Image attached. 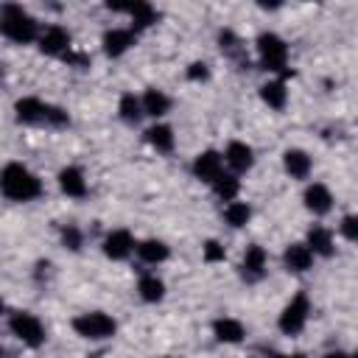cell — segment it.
I'll list each match as a JSON object with an SVG mask.
<instances>
[{
	"label": "cell",
	"mask_w": 358,
	"mask_h": 358,
	"mask_svg": "<svg viewBox=\"0 0 358 358\" xmlns=\"http://www.w3.org/2000/svg\"><path fill=\"white\" fill-rule=\"evenodd\" d=\"M0 193L14 204L36 201L45 193L42 179L22 162H6L0 168Z\"/></svg>",
	"instance_id": "6da1fadb"
},
{
	"label": "cell",
	"mask_w": 358,
	"mask_h": 358,
	"mask_svg": "<svg viewBox=\"0 0 358 358\" xmlns=\"http://www.w3.org/2000/svg\"><path fill=\"white\" fill-rule=\"evenodd\" d=\"M39 20L20 3L0 6V36L11 45H31L39 39Z\"/></svg>",
	"instance_id": "7a4b0ae2"
},
{
	"label": "cell",
	"mask_w": 358,
	"mask_h": 358,
	"mask_svg": "<svg viewBox=\"0 0 358 358\" xmlns=\"http://www.w3.org/2000/svg\"><path fill=\"white\" fill-rule=\"evenodd\" d=\"M14 117H17V123H25V126H53V129L70 126V115L64 106L48 103L36 95L17 98L14 101Z\"/></svg>",
	"instance_id": "3957f363"
},
{
	"label": "cell",
	"mask_w": 358,
	"mask_h": 358,
	"mask_svg": "<svg viewBox=\"0 0 358 358\" xmlns=\"http://www.w3.org/2000/svg\"><path fill=\"white\" fill-rule=\"evenodd\" d=\"M255 50H257V62H260V67L266 73H271L274 78H282V81H285V76H291V67H288V42L277 31L257 34Z\"/></svg>",
	"instance_id": "277c9868"
},
{
	"label": "cell",
	"mask_w": 358,
	"mask_h": 358,
	"mask_svg": "<svg viewBox=\"0 0 358 358\" xmlns=\"http://www.w3.org/2000/svg\"><path fill=\"white\" fill-rule=\"evenodd\" d=\"M70 324H73V333L87 341H109L117 333V322L106 310H84V313L73 316Z\"/></svg>",
	"instance_id": "5b68a950"
},
{
	"label": "cell",
	"mask_w": 358,
	"mask_h": 358,
	"mask_svg": "<svg viewBox=\"0 0 358 358\" xmlns=\"http://www.w3.org/2000/svg\"><path fill=\"white\" fill-rule=\"evenodd\" d=\"M8 330H11V336L20 344H25L31 350H39L48 341V330H45L42 319L36 313H31V310H14V313H8Z\"/></svg>",
	"instance_id": "8992f818"
},
{
	"label": "cell",
	"mask_w": 358,
	"mask_h": 358,
	"mask_svg": "<svg viewBox=\"0 0 358 358\" xmlns=\"http://www.w3.org/2000/svg\"><path fill=\"white\" fill-rule=\"evenodd\" d=\"M308 319H310V299L305 291H299L282 305V310L277 316V327L282 336H299L305 330Z\"/></svg>",
	"instance_id": "52a82bcc"
},
{
	"label": "cell",
	"mask_w": 358,
	"mask_h": 358,
	"mask_svg": "<svg viewBox=\"0 0 358 358\" xmlns=\"http://www.w3.org/2000/svg\"><path fill=\"white\" fill-rule=\"evenodd\" d=\"M106 8L109 11H120V14H129V20H131V31L137 34V31H145V28H151V25H157V20H159V11L151 6V3H145V0H137V3H106Z\"/></svg>",
	"instance_id": "ba28073f"
},
{
	"label": "cell",
	"mask_w": 358,
	"mask_h": 358,
	"mask_svg": "<svg viewBox=\"0 0 358 358\" xmlns=\"http://www.w3.org/2000/svg\"><path fill=\"white\" fill-rule=\"evenodd\" d=\"M36 48H39V53H45V56H67L70 53V48H73V36H70V31L64 28V25H48V28H42L39 31V39H36Z\"/></svg>",
	"instance_id": "9c48e42d"
},
{
	"label": "cell",
	"mask_w": 358,
	"mask_h": 358,
	"mask_svg": "<svg viewBox=\"0 0 358 358\" xmlns=\"http://www.w3.org/2000/svg\"><path fill=\"white\" fill-rule=\"evenodd\" d=\"M190 171H193V176H196L199 182L213 185V182L224 173V157H221V151H215V148H204V151H199V154L193 157Z\"/></svg>",
	"instance_id": "30bf717a"
},
{
	"label": "cell",
	"mask_w": 358,
	"mask_h": 358,
	"mask_svg": "<svg viewBox=\"0 0 358 358\" xmlns=\"http://www.w3.org/2000/svg\"><path fill=\"white\" fill-rule=\"evenodd\" d=\"M268 271V252L260 243H249L241 257V277L246 282H260Z\"/></svg>",
	"instance_id": "8fae6325"
},
{
	"label": "cell",
	"mask_w": 358,
	"mask_h": 358,
	"mask_svg": "<svg viewBox=\"0 0 358 358\" xmlns=\"http://www.w3.org/2000/svg\"><path fill=\"white\" fill-rule=\"evenodd\" d=\"M221 157H224V165L229 168V173H235V176L255 168V148L243 140H229Z\"/></svg>",
	"instance_id": "7c38bea8"
},
{
	"label": "cell",
	"mask_w": 358,
	"mask_h": 358,
	"mask_svg": "<svg viewBox=\"0 0 358 358\" xmlns=\"http://www.w3.org/2000/svg\"><path fill=\"white\" fill-rule=\"evenodd\" d=\"M302 204H305V210H308L310 215L322 218V215H327V213L333 210L336 199H333V190H330L324 182H310V185L305 187V193H302Z\"/></svg>",
	"instance_id": "4fadbf2b"
},
{
	"label": "cell",
	"mask_w": 358,
	"mask_h": 358,
	"mask_svg": "<svg viewBox=\"0 0 358 358\" xmlns=\"http://www.w3.org/2000/svg\"><path fill=\"white\" fill-rule=\"evenodd\" d=\"M134 246H137V241L129 229H112L101 241V252L106 260H126L134 252Z\"/></svg>",
	"instance_id": "5bb4252c"
},
{
	"label": "cell",
	"mask_w": 358,
	"mask_h": 358,
	"mask_svg": "<svg viewBox=\"0 0 358 358\" xmlns=\"http://www.w3.org/2000/svg\"><path fill=\"white\" fill-rule=\"evenodd\" d=\"M137 42V34L131 28H106L103 36H101V50L109 56V59H120L126 50H131Z\"/></svg>",
	"instance_id": "9a60e30c"
},
{
	"label": "cell",
	"mask_w": 358,
	"mask_h": 358,
	"mask_svg": "<svg viewBox=\"0 0 358 358\" xmlns=\"http://www.w3.org/2000/svg\"><path fill=\"white\" fill-rule=\"evenodd\" d=\"M302 243L313 252V257H333L336 255V235L324 224H310Z\"/></svg>",
	"instance_id": "2e32d148"
},
{
	"label": "cell",
	"mask_w": 358,
	"mask_h": 358,
	"mask_svg": "<svg viewBox=\"0 0 358 358\" xmlns=\"http://www.w3.org/2000/svg\"><path fill=\"white\" fill-rule=\"evenodd\" d=\"M56 182H59V190H62L67 199H87V193H90L87 176H84V171H81L78 165H64V168L59 171Z\"/></svg>",
	"instance_id": "e0dca14e"
},
{
	"label": "cell",
	"mask_w": 358,
	"mask_h": 358,
	"mask_svg": "<svg viewBox=\"0 0 358 358\" xmlns=\"http://www.w3.org/2000/svg\"><path fill=\"white\" fill-rule=\"evenodd\" d=\"M210 330H213L215 341H221V344H241L246 338V324L241 319H235V316H218V319H213Z\"/></svg>",
	"instance_id": "ac0fdd59"
},
{
	"label": "cell",
	"mask_w": 358,
	"mask_h": 358,
	"mask_svg": "<svg viewBox=\"0 0 358 358\" xmlns=\"http://www.w3.org/2000/svg\"><path fill=\"white\" fill-rule=\"evenodd\" d=\"M140 106H143V115H148V117L159 120V117H165V115L171 112L173 101H171V95H168L165 90L148 87V90H145V92L140 95Z\"/></svg>",
	"instance_id": "d6986e66"
},
{
	"label": "cell",
	"mask_w": 358,
	"mask_h": 358,
	"mask_svg": "<svg viewBox=\"0 0 358 358\" xmlns=\"http://www.w3.org/2000/svg\"><path fill=\"white\" fill-rule=\"evenodd\" d=\"M143 137H145V143L157 151V154H171L173 148H176V134H173V126H168V123H151L145 131H143Z\"/></svg>",
	"instance_id": "ffe728a7"
},
{
	"label": "cell",
	"mask_w": 358,
	"mask_h": 358,
	"mask_svg": "<svg viewBox=\"0 0 358 358\" xmlns=\"http://www.w3.org/2000/svg\"><path fill=\"white\" fill-rule=\"evenodd\" d=\"M282 168L291 179H308L313 171V159L305 148H285L282 151Z\"/></svg>",
	"instance_id": "44dd1931"
},
{
	"label": "cell",
	"mask_w": 358,
	"mask_h": 358,
	"mask_svg": "<svg viewBox=\"0 0 358 358\" xmlns=\"http://www.w3.org/2000/svg\"><path fill=\"white\" fill-rule=\"evenodd\" d=\"M134 255H137L145 266H159V263H165V260L171 257V246H168L162 238H143V241H137Z\"/></svg>",
	"instance_id": "7402d4cb"
},
{
	"label": "cell",
	"mask_w": 358,
	"mask_h": 358,
	"mask_svg": "<svg viewBox=\"0 0 358 358\" xmlns=\"http://www.w3.org/2000/svg\"><path fill=\"white\" fill-rule=\"evenodd\" d=\"M313 252L305 246V243H288L285 252H282V266L291 271V274H305L313 268Z\"/></svg>",
	"instance_id": "603a6c76"
},
{
	"label": "cell",
	"mask_w": 358,
	"mask_h": 358,
	"mask_svg": "<svg viewBox=\"0 0 358 358\" xmlns=\"http://www.w3.org/2000/svg\"><path fill=\"white\" fill-rule=\"evenodd\" d=\"M165 294H168V288H165V280H162V277H157L154 271L140 274V280H137V296H140L143 302L157 305V302L165 299Z\"/></svg>",
	"instance_id": "cb8c5ba5"
},
{
	"label": "cell",
	"mask_w": 358,
	"mask_h": 358,
	"mask_svg": "<svg viewBox=\"0 0 358 358\" xmlns=\"http://www.w3.org/2000/svg\"><path fill=\"white\" fill-rule=\"evenodd\" d=\"M260 101L274 109V112H282L288 106V87L282 78H268L266 84H260Z\"/></svg>",
	"instance_id": "d4e9b609"
},
{
	"label": "cell",
	"mask_w": 358,
	"mask_h": 358,
	"mask_svg": "<svg viewBox=\"0 0 358 358\" xmlns=\"http://www.w3.org/2000/svg\"><path fill=\"white\" fill-rule=\"evenodd\" d=\"M221 215H224V224H227L229 229H243V227L252 221V204H249V201H241V199L227 201Z\"/></svg>",
	"instance_id": "484cf974"
},
{
	"label": "cell",
	"mask_w": 358,
	"mask_h": 358,
	"mask_svg": "<svg viewBox=\"0 0 358 358\" xmlns=\"http://www.w3.org/2000/svg\"><path fill=\"white\" fill-rule=\"evenodd\" d=\"M117 117L126 123V126H137L145 115H143V106H140V95L134 92H123L117 98Z\"/></svg>",
	"instance_id": "4316f807"
},
{
	"label": "cell",
	"mask_w": 358,
	"mask_h": 358,
	"mask_svg": "<svg viewBox=\"0 0 358 358\" xmlns=\"http://www.w3.org/2000/svg\"><path fill=\"white\" fill-rule=\"evenodd\" d=\"M218 48H221V53L224 56H229V59H238L241 64H243V42H241V36L232 31V28H221L218 31Z\"/></svg>",
	"instance_id": "83f0119b"
},
{
	"label": "cell",
	"mask_w": 358,
	"mask_h": 358,
	"mask_svg": "<svg viewBox=\"0 0 358 358\" xmlns=\"http://www.w3.org/2000/svg\"><path fill=\"white\" fill-rule=\"evenodd\" d=\"M213 193H215L221 201H235V199H238V193H241V179H238L235 173L224 171V173L213 182Z\"/></svg>",
	"instance_id": "f1b7e54d"
},
{
	"label": "cell",
	"mask_w": 358,
	"mask_h": 358,
	"mask_svg": "<svg viewBox=\"0 0 358 358\" xmlns=\"http://www.w3.org/2000/svg\"><path fill=\"white\" fill-rule=\"evenodd\" d=\"M201 260L204 263H224L227 260V246L218 241V238H207L204 243H201Z\"/></svg>",
	"instance_id": "f546056e"
},
{
	"label": "cell",
	"mask_w": 358,
	"mask_h": 358,
	"mask_svg": "<svg viewBox=\"0 0 358 358\" xmlns=\"http://www.w3.org/2000/svg\"><path fill=\"white\" fill-rule=\"evenodd\" d=\"M59 238H62V246L70 249V252H81L84 249V232L76 224H64L62 232H59Z\"/></svg>",
	"instance_id": "4dcf8cb0"
},
{
	"label": "cell",
	"mask_w": 358,
	"mask_h": 358,
	"mask_svg": "<svg viewBox=\"0 0 358 358\" xmlns=\"http://www.w3.org/2000/svg\"><path fill=\"white\" fill-rule=\"evenodd\" d=\"M185 78L193 81V84L207 81V78H210V64H207V62H190V64L185 67Z\"/></svg>",
	"instance_id": "1f68e13d"
},
{
	"label": "cell",
	"mask_w": 358,
	"mask_h": 358,
	"mask_svg": "<svg viewBox=\"0 0 358 358\" xmlns=\"http://www.w3.org/2000/svg\"><path fill=\"white\" fill-rule=\"evenodd\" d=\"M338 232H341V238H344V241L355 243V241H358V215L347 213V215L341 218V224H338Z\"/></svg>",
	"instance_id": "d6a6232c"
},
{
	"label": "cell",
	"mask_w": 358,
	"mask_h": 358,
	"mask_svg": "<svg viewBox=\"0 0 358 358\" xmlns=\"http://www.w3.org/2000/svg\"><path fill=\"white\" fill-rule=\"evenodd\" d=\"M64 62H67V64H76V67H87V64H90V59H87L84 53H67Z\"/></svg>",
	"instance_id": "836d02e7"
},
{
	"label": "cell",
	"mask_w": 358,
	"mask_h": 358,
	"mask_svg": "<svg viewBox=\"0 0 358 358\" xmlns=\"http://www.w3.org/2000/svg\"><path fill=\"white\" fill-rule=\"evenodd\" d=\"M322 358H355V355L347 352V350H330V352H324Z\"/></svg>",
	"instance_id": "e575fe53"
},
{
	"label": "cell",
	"mask_w": 358,
	"mask_h": 358,
	"mask_svg": "<svg viewBox=\"0 0 358 358\" xmlns=\"http://www.w3.org/2000/svg\"><path fill=\"white\" fill-rule=\"evenodd\" d=\"M271 358H308L305 352H271Z\"/></svg>",
	"instance_id": "d590c367"
},
{
	"label": "cell",
	"mask_w": 358,
	"mask_h": 358,
	"mask_svg": "<svg viewBox=\"0 0 358 358\" xmlns=\"http://www.w3.org/2000/svg\"><path fill=\"white\" fill-rule=\"evenodd\" d=\"M3 313H6V299L0 296V316H3Z\"/></svg>",
	"instance_id": "8d00e7d4"
},
{
	"label": "cell",
	"mask_w": 358,
	"mask_h": 358,
	"mask_svg": "<svg viewBox=\"0 0 358 358\" xmlns=\"http://www.w3.org/2000/svg\"><path fill=\"white\" fill-rule=\"evenodd\" d=\"M3 76H6V64L0 62V81H3Z\"/></svg>",
	"instance_id": "74e56055"
},
{
	"label": "cell",
	"mask_w": 358,
	"mask_h": 358,
	"mask_svg": "<svg viewBox=\"0 0 358 358\" xmlns=\"http://www.w3.org/2000/svg\"><path fill=\"white\" fill-rule=\"evenodd\" d=\"M0 358H6V350H3V347H0Z\"/></svg>",
	"instance_id": "f35d334b"
},
{
	"label": "cell",
	"mask_w": 358,
	"mask_h": 358,
	"mask_svg": "<svg viewBox=\"0 0 358 358\" xmlns=\"http://www.w3.org/2000/svg\"><path fill=\"white\" fill-rule=\"evenodd\" d=\"M162 358H171V355H162Z\"/></svg>",
	"instance_id": "ab89813d"
}]
</instances>
